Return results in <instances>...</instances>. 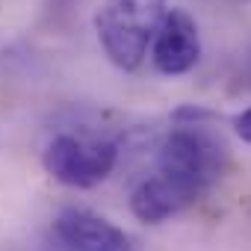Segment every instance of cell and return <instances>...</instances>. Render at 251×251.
Returning <instances> with one entry per match:
<instances>
[{"label": "cell", "instance_id": "1", "mask_svg": "<svg viewBox=\"0 0 251 251\" xmlns=\"http://www.w3.org/2000/svg\"><path fill=\"white\" fill-rule=\"evenodd\" d=\"M166 12L169 0H100L95 33L109 62L121 71H136L145 62L148 45L154 42Z\"/></svg>", "mask_w": 251, "mask_h": 251}, {"label": "cell", "instance_id": "2", "mask_svg": "<svg viewBox=\"0 0 251 251\" xmlns=\"http://www.w3.org/2000/svg\"><path fill=\"white\" fill-rule=\"evenodd\" d=\"M160 175L195 192L198 198L225 175L227 148L204 124H180L160 142Z\"/></svg>", "mask_w": 251, "mask_h": 251}, {"label": "cell", "instance_id": "3", "mask_svg": "<svg viewBox=\"0 0 251 251\" xmlns=\"http://www.w3.org/2000/svg\"><path fill=\"white\" fill-rule=\"evenodd\" d=\"M42 163L48 175L62 186L92 189L112 175L118 163V145L106 139H83V136L59 133L48 142Z\"/></svg>", "mask_w": 251, "mask_h": 251}, {"label": "cell", "instance_id": "4", "mask_svg": "<svg viewBox=\"0 0 251 251\" xmlns=\"http://www.w3.org/2000/svg\"><path fill=\"white\" fill-rule=\"evenodd\" d=\"M50 233L56 251H142L136 236L83 207L62 210L53 219Z\"/></svg>", "mask_w": 251, "mask_h": 251}, {"label": "cell", "instance_id": "5", "mask_svg": "<svg viewBox=\"0 0 251 251\" xmlns=\"http://www.w3.org/2000/svg\"><path fill=\"white\" fill-rule=\"evenodd\" d=\"M154 68L166 77H177L186 74L198 65L201 59V36H198V24L186 9H169L157 36H154Z\"/></svg>", "mask_w": 251, "mask_h": 251}, {"label": "cell", "instance_id": "6", "mask_svg": "<svg viewBox=\"0 0 251 251\" xmlns=\"http://www.w3.org/2000/svg\"><path fill=\"white\" fill-rule=\"evenodd\" d=\"M198 195L183 189L180 183L157 175V177H148L142 180L133 192H130V210L139 222H148V225H160L166 222L169 216H177L180 210H186L189 204H195Z\"/></svg>", "mask_w": 251, "mask_h": 251}, {"label": "cell", "instance_id": "7", "mask_svg": "<svg viewBox=\"0 0 251 251\" xmlns=\"http://www.w3.org/2000/svg\"><path fill=\"white\" fill-rule=\"evenodd\" d=\"M210 118H213V112L204 109V106H180L175 112V121H180V124H201V121H210Z\"/></svg>", "mask_w": 251, "mask_h": 251}, {"label": "cell", "instance_id": "8", "mask_svg": "<svg viewBox=\"0 0 251 251\" xmlns=\"http://www.w3.org/2000/svg\"><path fill=\"white\" fill-rule=\"evenodd\" d=\"M233 127H236L239 139L251 145V106H248V109H242V112L236 115V121H233Z\"/></svg>", "mask_w": 251, "mask_h": 251}, {"label": "cell", "instance_id": "9", "mask_svg": "<svg viewBox=\"0 0 251 251\" xmlns=\"http://www.w3.org/2000/svg\"><path fill=\"white\" fill-rule=\"evenodd\" d=\"M53 251H56V248H53Z\"/></svg>", "mask_w": 251, "mask_h": 251}]
</instances>
